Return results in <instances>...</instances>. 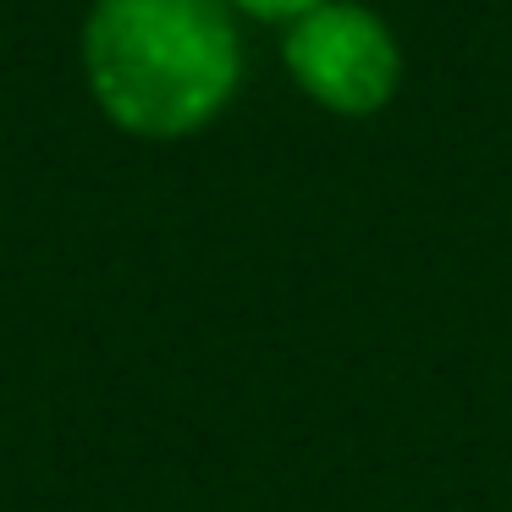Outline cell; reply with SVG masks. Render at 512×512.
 Segmentation results:
<instances>
[{
  "instance_id": "7a4b0ae2",
  "label": "cell",
  "mask_w": 512,
  "mask_h": 512,
  "mask_svg": "<svg viewBox=\"0 0 512 512\" xmlns=\"http://www.w3.org/2000/svg\"><path fill=\"white\" fill-rule=\"evenodd\" d=\"M292 83L336 116H369L397 94L402 50L391 28L358 0H325L287 28L281 45Z\"/></svg>"
},
{
  "instance_id": "6da1fadb",
  "label": "cell",
  "mask_w": 512,
  "mask_h": 512,
  "mask_svg": "<svg viewBox=\"0 0 512 512\" xmlns=\"http://www.w3.org/2000/svg\"><path fill=\"white\" fill-rule=\"evenodd\" d=\"M89 94L133 138H188L232 105L243 39L226 0H94L83 23Z\"/></svg>"
},
{
  "instance_id": "3957f363",
  "label": "cell",
  "mask_w": 512,
  "mask_h": 512,
  "mask_svg": "<svg viewBox=\"0 0 512 512\" xmlns=\"http://www.w3.org/2000/svg\"><path fill=\"white\" fill-rule=\"evenodd\" d=\"M226 6L243 17H259V23H298V17H309L325 0H226Z\"/></svg>"
}]
</instances>
